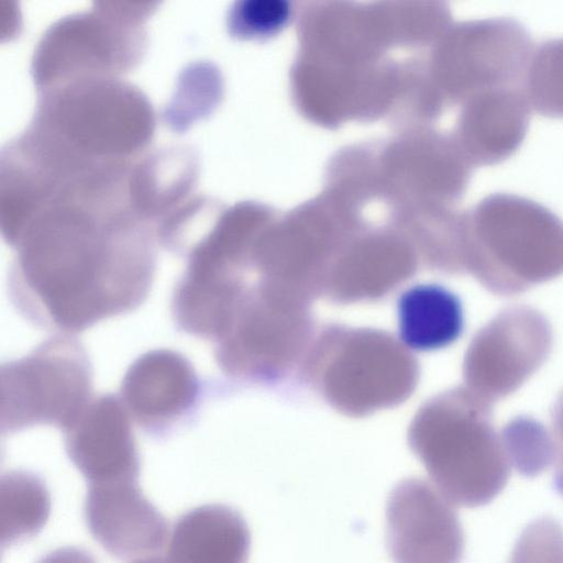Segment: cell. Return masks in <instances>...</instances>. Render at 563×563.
Returning <instances> with one entry per match:
<instances>
[{
	"label": "cell",
	"instance_id": "7",
	"mask_svg": "<svg viewBox=\"0 0 563 563\" xmlns=\"http://www.w3.org/2000/svg\"><path fill=\"white\" fill-rule=\"evenodd\" d=\"M64 434L69 459L89 484L137 482L139 453L119 398L91 399Z\"/></svg>",
	"mask_w": 563,
	"mask_h": 563
},
{
	"label": "cell",
	"instance_id": "15",
	"mask_svg": "<svg viewBox=\"0 0 563 563\" xmlns=\"http://www.w3.org/2000/svg\"><path fill=\"white\" fill-rule=\"evenodd\" d=\"M500 440L510 466L523 476L540 474L555 459V441L534 420L517 419L509 422Z\"/></svg>",
	"mask_w": 563,
	"mask_h": 563
},
{
	"label": "cell",
	"instance_id": "6",
	"mask_svg": "<svg viewBox=\"0 0 563 563\" xmlns=\"http://www.w3.org/2000/svg\"><path fill=\"white\" fill-rule=\"evenodd\" d=\"M386 542L394 563H461L464 532L452 504L428 482H399L386 504Z\"/></svg>",
	"mask_w": 563,
	"mask_h": 563
},
{
	"label": "cell",
	"instance_id": "20",
	"mask_svg": "<svg viewBox=\"0 0 563 563\" xmlns=\"http://www.w3.org/2000/svg\"><path fill=\"white\" fill-rule=\"evenodd\" d=\"M132 563H172L169 560L161 556H146L139 559Z\"/></svg>",
	"mask_w": 563,
	"mask_h": 563
},
{
	"label": "cell",
	"instance_id": "10",
	"mask_svg": "<svg viewBox=\"0 0 563 563\" xmlns=\"http://www.w3.org/2000/svg\"><path fill=\"white\" fill-rule=\"evenodd\" d=\"M530 113L522 87L497 88L474 95L462 124L472 158L490 166L510 157L525 140Z\"/></svg>",
	"mask_w": 563,
	"mask_h": 563
},
{
	"label": "cell",
	"instance_id": "1",
	"mask_svg": "<svg viewBox=\"0 0 563 563\" xmlns=\"http://www.w3.org/2000/svg\"><path fill=\"white\" fill-rule=\"evenodd\" d=\"M154 271L142 242L90 231L46 232L22 245L11 291L29 319L74 333L136 308Z\"/></svg>",
	"mask_w": 563,
	"mask_h": 563
},
{
	"label": "cell",
	"instance_id": "13",
	"mask_svg": "<svg viewBox=\"0 0 563 563\" xmlns=\"http://www.w3.org/2000/svg\"><path fill=\"white\" fill-rule=\"evenodd\" d=\"M51 511V497L44 482L24 471L2 475L0 483V537L2 545L36 534Z\"/></svg>",
	"mask_w": 563,
	"mask_h": 563
},
{
	"label": "cell",
	"instance_id": "18",
	"mask_svg": "<svg viewBox=\"0 0 563 563\" xmlns=\"http://www.w3.org/2000/svg\"><path fill=\"white\" fill-rule=\"evenodd\" d=\"M37 563H97L85 550L74 547L59 548Z\"/></svg>",
	"mask_w": 563,
	"mask_h": 563
},
{
	"label": "cell",
	"instance_id": "4",
	"mask_svg": "<svg viewBox=\"0 0 563 563\" xmlns=\"http://www.w3.org/2000/svg\"><path fill=\"white\" fill-rule=\"evenodd\" d=\"M91 401V371L80 344L56 336L1 366V429L36 424L66 431Z\"/></svg>",
	"mask_w": 563,
	"mask_h": 563
},
{
	"label": "cell",
	"instance_id": "2",
	"mask_svg": "<svg viewBox=\"0 0 563 563\" xmlns=\"http://www.w3.org/2000/svg\"><path fill=\"white\" fill-rule=\"evenodd\" d=\"M470 229L471 268L495 294L515 295L563 272V222L533 200L488 195Z\"/></svg>",
	"mask_w": 563,
	"mask_h": 563
},
{
	"label": "cell",
	"instance_id": "3",
	"mask_svg": "<svg viewBox=\"0 0 563 563\" xmlns=\"http://www.w3.org/2000/svg\"><path fill=\"white\" fill-rule=\"evenodd\" d=\"M457 399L452 422L423 426L410 443L437 489L452 505L474 508L503 492L511 466L490 423V402L475 393H460Z\"/></svg>",
	"mask_w": 563,
	"mask_h": 563
},
{
	"label": "cell",
	"instance_id": "5",
	"mask_svg": "<svg viewBox=\"0 0 563 563\" xmlns=\"http://www.w3.org/2000/svg\"><path fill=\"white\" fill-rule=\"evenodd\" d=\"M551 328L528 307L501 311L474 339L467 376L488 402L516 390L544 362L551 350Z\"/></svg>",
	"mask_w": 563,
	"mask_h": 563
},
{
	"label": "cell",
	"instance_id": "8",
	"mask_svg": "<svg viewBox=\"0 0 563 563\" xmlns=\"http://www.w3.org/2000/svg\"><path fill=\"white\" fill-rule=\"evenodd\" d=\"M85 518L93 539L118 559L153 553L166 541L165 518L137 482L89 484Z\"/></svg>",
	"mask_w": 563,
	"mask_h": 563
},
{
	"label": "cell",
	"instance_id": "19",
	"mask_svg": "<svg viewBox=\"0 0 563 563\" xmlns=\"http://www.w3.org/2000/svg\"><path fill=\"white\" fill-rule=\"evenodd\" d=\"M556 453L554 459L553 487L563 497V424L555 431Z\"/></svg>",
	"mask_w": 563,
	"mask_h": 563
},
{
	"label": "cell",
	"instance_id": "9",
	"mask_svg": "<svg viewBox=\"0 0 563 563\" xmlns=\"http://www.w3.org/2000/svg\"><path fill=\"white\" fill-rule=\"evenodd\" d=\"M198 390L197 375L183 355L155 350L130 366L123 378L120 400L140 427L159 431L192 407Z\"/></svg>",
	"mask_w": 563,
	"mask_h": 563
},
{
	"label": "cell",
	"instance_id": "17",
	"mask_svg": "<svg viewBox=\"0 0 563 563\" xmlns=\"http://www.w3.org/2000/svg\"><path fill=\"white\" fill-rule=\"evenodd\" d=\"M288 16L289 8L285 2L246 1L234 8L231 26L240 33H269L282 26Z\"/></svg>",
	"mask_w": 563,
	"mask_h": 563
},
{
	"label": "cell",
	"instance_id": "16",
	"mask_svg": "<svg viewBox=\"0 0 563 563\" xmlns=\"http://www.w3.org/2000/svg\"><path fill=\"white\" fill-rule=\"evenodd\" d=\"M508 563H563V527L551 518L532 520L517 539Z\"/></svg>",
	"mask_w": 563,
	"mask_h": 563
},
{
	"label": "cell",
	"instance_id": "12",
	"mask_svg": "<svg viewBox=\"0 0 563 563\" xmlns=\"http://www.w3.org/2000/svg\"><path fill=\"white\" fill-rule=\"evenodd\" d=\"M399 329L412 349L434 350L455 341L463 330L459 298L437 285L416 286L399 300Z\"/></svg>",
	"mask_w": 563,
	"mask_h": 563
},
{
	"label": "cell",
	"instance_id": "14",
	"mask_svg": "<svg viewBox=\"0 0 563 563\" xmlns=\"http://www.w3.org/2000/svg\"><path fill=\"white\" fill-rule=\"evenodd\" d=\"M522 89L531 110L563 119V37L544 41L533 48Z\"/></svg>",
	"mask_w": 563,
	"mask_h": 563
},
{
	"label": "cell",
	"instance_id": "11",
	"mask_svg": "<svg viewBox=\"0 0 563 563\" xmlns=\"http://www.w3.org/2000/svg\"><path fill=\"white\" fill-rule=\"evenodd\" d=\"M249 527L239 511L221 505L199 506L173 527L168 560L172 563H247Z\"/></svg>",
	"mask_w": 563,
	"mask_h": 563
}]
</instances>
